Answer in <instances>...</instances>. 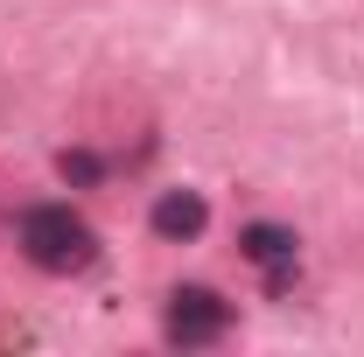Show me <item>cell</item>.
I'll use <instances>...</instances> for the list:
<instances>
[{
	"mask_svg": "<svg viewBox=\"0 0 364 357\" xmlns=\"http://www.w3.org/2000/svg\"><path fill=\"white\" fill-rule=\"evenodd\" d=\"M14 238H21L28 267H43V273H85L98 260V231L70 203H28L14 218Z\"/></svg>",
	"mask_w": 364,
	"mask_h": 357,
	"instance_id": "1",
	"label": "cell"
},
{
	"mask_svg": "<svg viewBox=\"0 0 364 357\" xmlns=\"http://www.w3.org/2000/svg\"><path fill=\"white\" fill-rule=\"evenodd\" d=\"M225 322H231V302L218 287H176L168 294V315H161V336L189 351V343H218Z\"/></svg>",
	"mask_w": 364,
	"mask_h": 357,
	"instance_id": "2",
	"label": "cell"
},
{
	"mask_svg": "<svg viewBox=\"0 0 364 357\" xmlns=\"http://www.w3.org/2000/svg\"><path fill=\"white\" fill-rule=\"evenodd\" d=\"M238 252L267 273V294H287V287H294L301 245H294V231H287V224H245V231H238Z\"/></svg>",
	"mask_w": 364,
	"mask_h": 357,
	"instance_id": "3",
	"label": "cell"
},
{
	"mask_svg": "<svg viewBox=\"0 0 364 357\" xmlns=\"http://www.w3.org/2000/svg\"><path fill=\"white\" fill-rule=\"evenodd\" d=\"M147 224H154V238L182 245V238H196V231L210 224V203H203L196 189H161V196H154V211H147Z\"/></svg>",
	"mask_w": 364,
	"mask_h": 357,
	"instance_id": "4",
	"label": "cell"
},
{
	"mask_svg": "<svg viewBox=\"0 0 364 357\" xmlns=\"http://www.w3.org/2000/svg\"><path fill=\"white\" fill-rule=\"evenodd\" d=\"M56 169H63V182H98V176H105V161H98V154H85V147H77V154H63Z\"/></svg>",
	"mask_w": 364,
	"mask_h": 357,
	"instance_id": "5",
	"label": "cell"
}]
</instances>
